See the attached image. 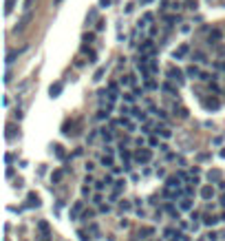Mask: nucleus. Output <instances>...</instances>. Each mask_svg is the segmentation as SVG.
I'll list each match as a JSON object with an SVG mask.
<instances>
[{
    "label": "nucleus",
    "instance_id": "obj_1",
    "mask_svg": "<svg viewBox=\"0 0 225 241\" xmlns=\"http://www.w3.org/2000/svg\"><path fill=\"white\" fill-rule=\"evenodd\" d=\"M168 75H170V80H174V82H183V71L181 69H177V67H170L168 69Z\"/></svg>",
    "mask_w": 225,
    "mask_h": 241
},
{
    "label": "nucleus",
    "instance_id": "obj_2",
    "mask_svg": "<svg viewBox=\"0 0 225 241\" xmlns=\"http://www.w3.org/2000/svg\"><path fill=\"white\" fill-rule=\"evenodd\" d=\"M150 157H152V155H150V151H148V148H144V151H137L135 159H137L139 164H146V162H150Z\"/></svg>",
    "mask_w": 225,
    "mask_h": 241
},
{
    "label": "nucleus",
    "instance_id": "obj_3",
    "mask_svg": "<svg viewBox=\"0 0 225 241\" xmlns=\"http://www.w3.org/2000/svg\"><path fill=\"white\" fill-rule=\"evenodd\" d=\"M168 188H172V190H179L181 188V177H179V175H174V177L168 179Z\"/></svg>",
    "mask_w": 225,
    "mask_h": 241
},
{
    "label": "nucleus",
    "instance_id": "obj_4",
    "mask_svg": "<svg viewBox=\"0 0 225 241\" xmlns=\"http://www.w3.org/2000/svg\"><path fill=\"white\" fill-rule=\"evenodd\" d=\"M203 106H205V108H212V111H214V108H219V106H221V102H219L216 97H210V100H203Z\"/></svg>",
    "mask_w": 225,
    "mask_h": 241
},
{
    "label": "nucleus",
    "instance_id": "obj_5",
    "mask_svg": "<svg viewBox=\"0 0 225 241\" xmlns=\"http://www.w3.org/2000/svg\"><path fill=\"white\" fill-rule=\"evenodd\" d=\"M27 206L33 208V206H40V199H38L35 192H29V197H27Z\"/></svg>",
    "mask_w": 225,
    "mask_h": 241
},
{
    "label": "nucleus",
    "instance_id": "obj_6",
    "mask_svg": "<svg viewBox=\"0 0 225 241\" xmlns=\"http://www.w3.org/2000/svg\"><path fill=\"white\" fill-rule=\"evenodd\" d=\"M201 197H203V199H212V197H214V188H212V186H203V188H201Z\"/></svg>",
    "mask_w": 225,
    "mask_h": 241
},
{
    "label": "nucleus",
    "instance_id": "obj_7",
    "mask_svg": "<svg viewBox=\"0 0 225 241\" xmlns=\"http://www.w3.org/2000/svg\"><path fill=\"white\" fill-rule=\"evenodd\" d=\"M51 97H58L60 93H62V82H55V84H51Z\"/></svg>",
    "mask_w": 225,
    "mask_h": 241
},
{
    "label": "nucleus",
    "instance_id": "obj_8",
    "mask_svg": "<svg viewBox=\"0 0 225 241\" xmlns=\"http://www.w3.org/2000/svg\"><path fill=\"white\" fill-rule=\"evenodd\" d=\"M29 22H31V13H24V16H22V20H20V24H18V29H16V31H22V29H24V27L29 24Z\"/></svg>",
    "mask_w": 225,
    "mask_h": 241
},
{
    "label": "nucleus",
    "instance_id": "obj_9",
    "mask_svg": "<svg viewBox=\"0 0 225 241\" xmlns=\"http://www.w3.org/2000/svg\"><path fill=\"white\" fill-rule=\"evenodd\" d=\"M185 55H188V47H185V44H183V47H179V49L174 51V58H177V60H181V58H185Z\"/></svg>",
    "mask_w": 225,
    "mask_h": 241
},
{
    "label": "nucleus",
    "instance_id": "obj_10",
    "mask_svg": "<svg viewBox=\"0 0 225 241\" xmlns=\"http://www.w3.org/2000/svg\"><path fill=\"white\" fill-rule=\"evenodd\" d=\"M179 206H181L183 210H190V208H192V199H190V197H183V199H181V203H179Z\"/></svg>",
    "mask_w": 225,
    "mask_h": 241
},
{
    "label": "nucleus",
    "instance_id": "obj_11",
    "mask_svg": "<svg viewBox=\"0 0 225 241\" xmlns=\"http://www.w3.org/2000/svg\"><path fill=\"white\" fill-rule=\"evenodd\" d=\"M185 73H188L190 78H199V75H201V73H199V69H196L194 64H192V67H188V71H185Z\"/></svg>",
    "mask_w": 225,
    "mask_h": 241
},
{
    "label": "nucleus",
    "instance_id": "obj_12",
    "mask_svg": "<svg viewBox=\"0 0 225 241\" xmlns=\"http://www.w3.org/2000/svg\"><path fill=\"white\" fill-rule=\"evenodd\" d=\"M219 38H221V31H219V29H214V31L210 33V44H214V42H219Z\"/></svg>",
    "mask_w": 225,
    "mask_h": 241
},
{
    "label": "nucleus",
    "instance_id": "obj_13",
    "mask_svg": "<svg viewBox=\"0 0 225 241\" xmlns=\"http://www.w3.org/2000/svg\"><path fill=\"white\" fill-rule=\"evenodd\" d=\"M133 115H135V119H141V122H146V113H144V111L133 108Z\"/></svg>",
    "mask_w": 225,
    "mask_h": 241
},
{
    "label": "nucleus",
    "instance_id": "obj_14",
    "mask_svg": "<svg viewBox=\"0 0 225 241\" xmlns=\"http://www.w3.org/2000/svg\"><path fill=\"white\" fill-rule=\"evenodd\" d=\"M18 55H20V51H9V55H7V64H11Z\"/></svg>",
    "mask_w": 225,
    "mask_h": 241
},
{
    "label": "nucleus",
    "instance_id": "obj_15",
    "mask_svg": "<svg viewBox=\"0 0 225 241\" xmlns=\"http://www.w3.org/2000/svg\"><path fill=\"white\" fill-rule=\"evenodd\" d=\"M216 221H219L216 217H205V219H203V224H205V226H214Z\"/></svg>",
    "mask_w": 225,
    "mask_h": 241
},
{
    "label": "nucleus",
    "instance_id": "obj_16",
    "mask_svg": "<svg viewBox=\"0 0 225 241\" xmlns=\"http://www.w3.org/2000/svg\"><path fill=\"white\" fill-rule=\"evenodd\" d=\"M102 164H104V166H108V168H112V159H110V155H108V157H106V155L102 157Z\"/></svg>",
    "mask_w": 225,
    "mask_h": 241
},
{
    "label": "nucleus",
    "instance_id": "obj_17",
    "mask_svg": "<svg viewBox=\"0 0 225 241\" xmlns=\"http://www.w3.org/2000/svg\"><path fill=\"white\" fill-rule=\"evenodd\" d=\"M13 7H16V0H7V9H5V11H7V13H11V11H13Z\"/></svg>",
    "mask_w": 225,
    "mask_h": 241
},
{
    "label": "nucleus",
    "instance_id": "obj_18",
    "mask_svg": "<svg viewBox=\"0 0 225 241\" xmlns=\"http://www.w3.org/2000/svg\"><path fill=\"white\" fill-rule=\"evenodd\" d=\"M80 210H82V203L77 201V203L73 206V212H71V215H73V217H77V215H80Z\"/></svg>",
    "mask_w": 225,
    "mask_h": 241
},
{
    "label": "nucleus",
    "instance_id": "obj_19",
    "mask_svg": "<svg viewBox=\"0 0 225 241\" xmlns=\"http://www.w3.org/2000/svg\"><path fill=\"white\" fill-rule=\"evenodd\" d=\"M157 133H161L163 137H170V135H172V133H170V131H168V128H166V126H161V128H157Z\"/></svg>",
    "mask_w": 225,
    "mask_h": 241
},
{
    "label": "nucleus",
    "instance_id": "obj_20",
    "mask_svg": "<svg viewBox=\"0 0 225 241\" xmlns=\"http://www.w3.org/2000/svg\"><path fill=\"white\" fill-rule=\"evenodd\" d=\"M38 226H40V230H42L44 235H49V224H44V221H40V224H38Z\"/></svg>",
    "mask_w": 225,
    "mask_h": 241
},
{
    "label": "nucleus",
    "instance_id": "obj_21",
    "mask_svg": "<svg viewBox=\"0 0 225 241\" xmlns=\"http://www.w3.org/2000/svg\"><path fill=\"white\" fill-rule=\"evenodd\" d=\"M55 148V155L60 157V159H64V151H62V146H53Z\"/></svg>",
    "mask_w": 225,
    "mask_h": 241
},
{
    "label": "nucleus",
    "instance_id": "obj_22",
    "mask_svg": "<svg viewBox=\"0 0 225 241\" xmlns=\"http://www.w3.org/2000/svg\"><path fill=\"white\" fill-rule=\"evenodd\" d=\"M152 232H155L152 228H141V232H139V235H144V237H148V235H152Z\"/></svg>",
    "mask_w": 225,
    "mask_h": 241
},
{
    "label": "nucleus",
    "instance_id": "obj_23",
    "mask_svg": "<svg viewBox=\"0 0 225 241\" xmlns=\"http://www.w3.org/2000/svg\"><path fill=\"white\" fill-rule=\"evenodd\" d=\"M212 179H221V173H219V170H214V173H210V181H212Z\"/></svg>",
    "mask_w": 225,
    "mask_h": 241
},
{
    "label": "nucleus",
    "instance_id": "obj_24",
    "mask_svg": "<svg viewBox=\"0 0 225 241\" xmlns=\"http://www.w3.org/2000/svg\"><path fill=\"white\" fill-rule=\"evenodd\" d=\"M161 89H163V91H168V93H172V95H174V93H177V91H174V89H172V86H170V84H163V86H161Z\"/></svg>",
    "mask_w": 225,
    "mask_h": 241
},
{
    "label": "nucleus",
    "instance_id": "obj_25",
    "mask_svg": "<svg viewBox=\"0 0 225 241\" xmlns=\"http://www.w3.org/2000/svg\"><path fill=\"white\" fill-rule=\"evenodd\" d=\"M166 237L172 239V237H174V228H168V230H166Z\"/></svg>",
    "mask_w": 225,
    "mask_h": 241
},
{
    "label": "nucleus",
    "instance_id": "obj_26",
    "mask_svg": "<svg viewBox=\"0 0 225 241\" xmlns=\"http://www.w3.org/2000/svg\"><path fill=\"white\" fill-rule=\"evenodd\" d=\"M97 117H99V119H104V117H108V108H106V111H99V113H97Z\"/></svg>",
    "mask_w": 225,
    "mask_h": 241
},
{
    "label": "nucleus",
    "instance_id": "obj_27",
    "mask_svg": "<svg viewBox=\"0 0 225 241\" xmlns=\"http://www.w3.org/2000/svg\"><path fill=\"white\" fill-rule=\"evenodd\" d=\"M146 86H148V89H157V82H152V80H148V82H146Z\"/></svg>",
    "mask_w": 225,
    "mask_h": 241
},
{
    "label": "nucleus",
    "instance_id": "obj_28",
    "mask_svg": "<svg viewBox=\"0 0 225 241\" xmlns=\"http://www.w3.org/2000/svg\"><path fill=\"white\" fill-rule=\"evenodd\" d=\"M60 179H62V173H60V170L53 173V181H60Z\"/></svg>",
    "mask_w": 225,
    "mask_h": 241
},
{
    "label": "nucleus",
    "instance_id": "obj_29",
    "mask_svg": "<svg viewBox=\"0 0 225 241\" xmlns=\"http://www.w3.org/2000/svg\"><path fill=\"white\" fill-rule=\"evenodd\" d=\"M188 9H192V11H194V9H196V0H190V2H188Z\"/></svg>",
    "mask_w": 225,
    "mask_h": 241
},
{
    "label": "nucleus",
    "instance_id": "obj_30",
    "mask_svg": "<svg viewBox=\"0 0 225 241\" xmlns=\"http://www.w3.org/2000/svg\"><path fill=\"white\" fill-rule=\"evenodd\" d=\"M124 100H126V102H133V100H135V95H130V93H124Z\"/></svg>",
    "mask_w": 225,
    "mask_h": 241
},
{
    "label": "nucleus",
    "instance_id": "obj_31",
    "mask_svg": "<svg viewBox=\"0 0 225 241\" xmlns=\"http://www.w3.org/2000/svg\"><path fill=\"white\" fill-rule=\"evenodd\" d=\"M121 210H130V203L128 201H121Z\"/></svg>",
    "mask_w": 225,
    "mask_h": 241
},
{
    "label": "nucleus",
    "instance_id": "obj_32",
    "mask_svg": "<svg viewBox=\"0 0 225 241\" xmlns=\"http://www.w3.org/2000/svg\"><path fill=\"white\" fill-rule=\"evenodd\" d=\"M31 5H33V0H24V7L22 9H31Z\"/></svg>",
    "mask_w": 225,
    "mask_h": 241
},
{
    "label": "nucleus",
    "instance_id": "obj_33",
    "mask_svg": "<svg viewBox=\"0 0 225 241\" xmlns=\"http://www.w3.org/2000/svg\"><path fill=\"white\" fill-rule=\"evenodd\" d=\"M104 71H106V69H99V71H97V73H95V80H99V78H102V75H104Z\"/></svg>",
    "mask_w": 225,
    "mask_h": 241
},
{
    "label": "nucleus",
    "instance_id": "obj_34",
    "mask_svg": "<svg viewBox=\"0 0 225 241\" xmlns=\"http://www.w3.org/2000/svg\"><path fill=\"white\" fill-rule=\"evenodd\" d=\"M104 184H106V186H110V184H112V177H110V175H106V179H104Z\"/></svg>",
    "mask_w": 225,
    "mask_h": 241
},
{
    "label": "nucleus",
    "instance_id": "obj_35",
    "mask_svg": "<svg viewBox=\"0 0 225 241\" xmlns=\"http://www.w3.org/2000/svg\"><path fill=\"white\" fill-rule=\"evenodd\" d=\"M208 239H210V241H216V239H219V235H214V232H210V235H208Z\"/></svg>",
    "mask_w": 225,
    "mask_h": 241
},
{
    "label": "nucleus",
    "instance_id": "obj_36",
    "mask_svg": "<svg viewBox=\"0 0 225 241\" xmlns=\"http://www.w3.org/2000/svg\"><path fill=\"white\" fill-rule=\"evenodd\" d=\"M99 5L102 7H110V0H99Z\"/></svg>",
    "mask_w": 225,
    "mask_h": 241
},
{
    "label": "nucleus",
    "instance_id": "obj_37",
    "mask_svg": "<svg viewBox=\"0 0 225 241\" xmlns=\"http://www.w3.org/2000/svg\"><path fill=\"white\" fill-rule=\"evenodd\" d=\"M223 206H225V195H223Z\"/></svg>",
    "mask_w": 225,
    "mask_h": 241
},
{
    "label": "nucleus",
    "instance_id": "obj_38",
    "mask_svg": "<svg viewBox=\"0 0 225 241\" xmlns=\"http://www.w3.org/2000/svg\"><path fill=\"white\" fill-rule=\"evenodd\" d=\"M144 2H150V0H144Z\"/></svg>",
    "mask_w": 225,
    "mask_h": 241
}]
</instances>
